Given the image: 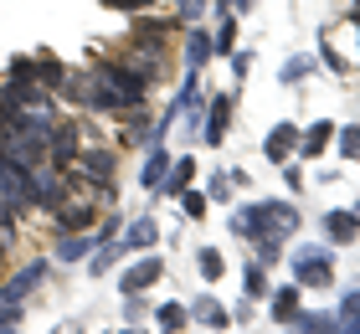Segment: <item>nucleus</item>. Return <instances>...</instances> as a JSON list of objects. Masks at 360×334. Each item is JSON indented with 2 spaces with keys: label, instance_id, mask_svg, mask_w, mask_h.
<instances>
[{
  "label": "nucleus",
  "instance_id": "obj_15",
  "mask_svg": "<svg viewBox=\"0 0 360 334\" xmlns=\"http://www.w3.org/2000/svg\"><path fill=\"white\" fill-rule=\"evenodd\" d=\"M324 139H330V129L319 124V129H314V134H309V139H304V149H309V155H314V149H324Z\"/></svg>",
  "mask_w": 360,
  "mask_h": 334
},
{
  "label": "nucleus",
  "instance_id": "obj_19",
  "mask_svg": "<svg viewBox=\"0 0 360 334\" xmlns=\"http://www.w3.org/2000/svg\"><path fill=\"white\" fill-rule=\"evenodd\" d=\"M180 11H186V15H201V11H206V0H180Z\"/></svg>",
  "mask_w": 360,
  "mask_h": 334
},
{
  "label": "nucleus",
  "instance_id": "obj_16",
  "mask_svg": "<svg viewBox=\"0 0 360 334\" xmlns=\"http://www.w3.org/2000/svg\"><path fill=\"white\" fill-rule=\"evenodd\" d=\"M186 216H206V200L201 195H186Z\"/></svg>",
  "mask_w": 360,
  "mask_h": 334
},
{
  "label": "nucleus",
  "instance_id": "obj_10",
  "mask_svg": "<svg viewBox=\"0 0 360 334\" xmlns=\"http://www.w3.org/2000/svg\"><path fill=\"white\" fill-rule=\"evenodd\" d=\"M221 124H226V98H217V108H211V129H206V139H211V144L221 139Z\"/></svg>",
  "mask_w": 360,
  "mask_h": 334
},
{
  "label": "nucleus",
  "instance_id": "obj_13",
  "mask_svg": "<svg viewBox=\"0 0 360 334\" xmlns=\"http://www.w3.org/2000/svg\"><path fill=\"white\" fill-rule=\"evenodd\" d=\"M206 52H211V41H206V37H191V52H186V57H191V67H201V62H206Z\"/></svg>",
  "mask_w": 360,
  "mask_h": 334
},
{
  "label": "nucleus",
  "instance_id": "obj_9",
  "mask_svg": "<svg viewBox=\"0 0 360 334\" xmlns=\"http://www.w3.org/2000/svg\"><path fill=\"white\" fill-rule=\"evenodd\" d=\"M93 221V206H72V211H62V226L77 231V226H88Z\"/></svg>",
  "mask_w": 360,
  "mask_h": 334
},
{
  "label": "nucleus",
  "instance_id": "obj_8",
  "mask_svg": "<svg viewBox=\"0 0 360 334\" xmlns=\"http://www.w3.org/2000/svg\"><path fill=\"white\" fill-rule=\"evenodd\" d=\"M165 155H150V165H144V186H165Z\"/></svg>",
  "mask_w": 360,
  "mask_h": 334
},
{
  "label": "nucleus",
  "instance_id": "obj_4",
  "mask_svg": "<svg viewBox=\"0 0 360 334\" xmlns=\"http://www.w3.org/2000/svg\"><path fill=\"white\" fill-rule=\"evenodd\" d=\"M324 226H330V237H335V242H350V237H355V216H345V211H335Z\"/></svg>",
  "mask_w": 360,
  "mask_h": 334
},
{
  "label": "nucleus",
  "instance_id": "obj_7",
  "mask_svg": "<svg viewBox=\"0 0 360 334\" xmlns=\"http://www.w3.org/2000/svg\"><path fill=\"white\" fill-rule=\"evenodd\" d=\"M155 242V221H134V226H129V242L124 247H150Z\"/></svg>",
  "mask_w": 360,
  "mask_h": 334
},
{
  "label": "nucleus",
  "instance_id": "obj_12",
  "mask_svg": "<svg viewBox=\"0 0 360 334\" xmlns=\"http://www.w3.org/2000/svg\"><path fill=\"white\" fill-rule=\"evenodd\" d=\"M160 324H165V329H180V324H186V309H180V304H165V309H160Z\"/></svg>",
  "mask_w": 360,
  "mask_h": 334
},
{
  "label": "nucleus",
  "instance_id": "obj_5",
  "mask_svg": "<svg viewBox=\"0 0 360 334\" xmlns=\"http://www.w3.org/2000/svg\"><path fill=\"white\" fill-rule=\"evenodd\" d=\"M288 149H293V129L283 124V129H273V139H268V155H273V160H283Z\"/></svg>",
  "mask_w": 360,
  "mask_h": 334
},
{
  "label": "nucleus",
  "instance_id": "obj_17",
  "mask_svg": "<svg viewBox=\"0 0 360 334\" xmlns=\"http://www.w3.org/2000/svg\"><path fill=\"white\" fill-rule=\"evenodd\" d=\"M113 11H139V6H150V0H108Z\"/></svg>",
  "mask_w": 360,
  "mask_h": 334
},
{
  "label": "nucleus",
  "instance_id": "obj_2",
  "mask_svg": "<svg viewBox=\"0 0 360 334\" xmlns=\"http://www.w3.org/2000/svg\"><path fill=\"white\" fill-rule=\"evenodd\" d=\"M83 170H88L93 180H113V155H108V149H88V155H83Z\"/></svg>",
  "mask_w": 360,
  "mask_h": 334
},
{
  "label": "nucleus",
  "instance_id": "obj_1",
  "mask_svg": "<svg viewBox=\"0 0 360 334\" xmlns=\"http://www.w3.org/2000/svg\"><path fill=\"white\" fill-rule=\"evenodd\" d=\"M160 278V262L150 257V262H139V267H129L124 273V293H139V288H150V283Z\"/></svg>",
  "mask_w": 360,
  "mask_h": 334
},
{
  "label": "nucleus",
  "instance_id": "obj_6",
  "mask_svg": "<svg viewBox=\"0 0 360 334\" xmlns=\"http://www.w3.org/2000/svg\"><path fill=\"white\" fill-rule=\"evenodd\" d=\"M83 252H88V242H83V237H62V242H57V257H62V262H77Z\"/></svg>",
  "mask_w": 360,
  "mask_h": 334
},
{
  "label": "nucleus",
  "instance_id": "obj_18",
  "mask_svg": "<svg viewBox=\"0 0 360 334\" xmlns=\"http://www.w3.org/2000/svg\"><path fill=\"white\" fill-rule=\"evenodd\" d=\"M345 155H360V129H350V134H345Z\"/></svg>",
  "mask_w": 360,
  "mask_h": 334
},
{
  "label": "nucleus",
  "instance_id": "obj_14",
  "mask_svg": "<svg viewBox=\"0 0 360 334\" xmlns=\"http://www.w3.org/2000/svg\"><path fill=\"white\" fill-rule=\"evenodd\" d=\"M201 273L206 278H221V252H201Z\"/></svg>",
  "mask_w": 360,
  "mask_h": 334
},
{
  "label": "nucleus",
  "instance_id": "obj_11",
  "mask_svg": "<svg viewBox=\"0 0 360 334\" xmlns=\"http://www.w3.org/2000/svg\"><path fill=\"white\" fill-rule=\"evenodd\" d=\"M293 309H299V293H293V288H283V293H278V304H273V314H278V319H288Z\"/></svg>",
  "mask_w": 360,
  "mask_h": 334
},
{
  "label": "nucleus",
  "instance_id": "obj_3",
  "mask_svg": "<svg viewBox=\"0 0 360 334\" xmlns=\"http://www.w3.org/2000/svg\"><path fill=\"white\" fill-rule=\"evenodd\" d=\"M41 278H46V267H41V262H31L26 273H15V278L6 283V298H21V293L31 288V283H41Z\"/></svg>",
  "mask_w": 360,
  "mask_h": 334
}]
</instances>
